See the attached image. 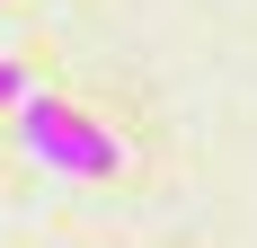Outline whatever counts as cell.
<instances>
[{"label": "cell", "instance_id": "2", "mask_svg": "<svg viewBox=\"0 0 257 248\" xmlns=\"http://www.w3.org/2000/svg\"><path fill=\"white\" fill-rule=\"evenodd\" d=\"M27 98V71H18V62H0V106H18Z\"/></svg>", "mask_w": 257, "mask_h": 248}, {"label": "cell", "instance_id": "1", "mask_svg": "<svg viewBox=\"0 0 257 248\" xmlns=\"http://www.w3.org/2000/svg\"><path fill=\"white\" fill-rule=\"evenodd\" d=\"M18 142L36 151L45 169H62V177H115V169H124V142H115L98 115L45 98V89H27V98H18Z\"/></svg>", "mask_w": 257, "mask_h": 248}]
</instances>
